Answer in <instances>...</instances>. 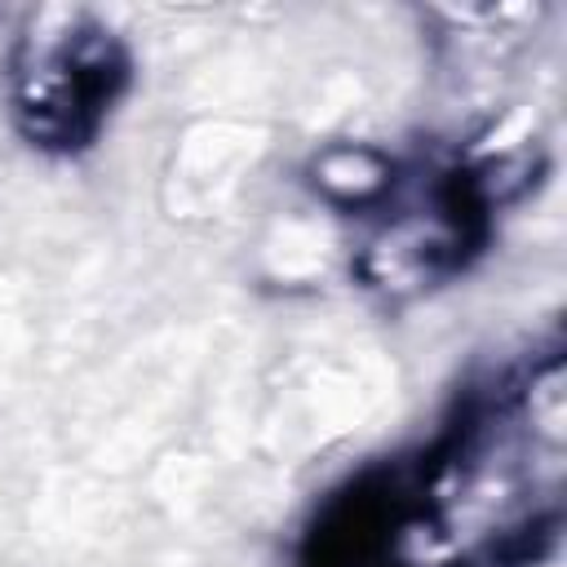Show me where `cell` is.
Returning a JSON list of instances; mask_svg holds the SVG:
<instances>
[{"label": "cell", "instance_id": "obj_2", "mask_svg": "<svg viewBox=\"0 0 567 567\" xmlns=\"http://www.w3.org/2000/svg\"><path fill=\"white\" fill-rule=\"evenodd\" d=\"M128 71L133 62L115 31L84 13H49V22L27 31L9 58L18 133L35 151H84L128 89Z\"/></svg>", "mask_w": 567, "mask_h": 567}, {"label": "cell", "instance_id": "obj_1", "mask_svg": "<svg viewBox=\"0 0 567 567\" xmlns=\"http://www.w3.org/2000/svg\"><path fill=\"white\" fill-rule=\"evenodd\" d=\"M563 496V359L470 390L439 439L350 478L310 523L301 567H514Z\"/></svg>", "mask_w": 567, "mask_h": 567}, {"label": "cell", "instance_id": "obj_3", "mask_svg": "<svg viewBox=\"0 0 567 567\" xmlns=\"http://www.w3.org/2000/svg\"><path fill=\"white\" fill-rule=\"evenodd\" d=\"M492 168H452L439 173L425 199L403 204L385 226L363 244L354 270L368 288L381 292H421L465 270L478 244L492 230Z\"/></svg>", "mask_w": 567, "mask_h": 567}]
</instances>
